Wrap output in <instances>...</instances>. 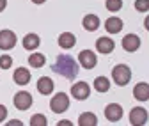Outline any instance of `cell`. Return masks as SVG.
<instances>
[{"label": "cell", "mask_w": 149, "mask_h": 126, "mask_svg": "<svg viewBox=\"0 0 149 126\" xmlns=\"http://www.w3.org/2000/svg\"><path fill=\"white\" fill-rule=\"evenodd\" d=\"M52 71L59 73L61 77H64L66 80H73L78 75V64L71 55H66V53H61L57 55V61L52 66Z\"/></svg>", "instance_id": "6da1fadb"}, {"label": "cell", "mask_w": 149, "mask_h": 126, "mask_svg": "<svg viewBox=\"0 0 149 126\" xmlns=\"http://www.w3.org/2000/svg\"><path fill=\"white\" fill-rule=\"evenodd\" d=\"M112 78L117 85H126L130 80H132V69H130L126 64H117L114 69H112Z\"/></svg>", "instance_id": "7a4b0ae2"}, {"label": "cell", "mask_w": 149, "mask_h": 126, "mask_svg": "<svg viewBox=\"0 0 149 126\" xmlns=\"http://www.w3.org/2000/svg\"><path fill=\"white\" fill-rule=\"evenodd\" d=\"M50 109L55 114H64L69 109V98H68V94L66 93H57L52 98V101H50Z\"/></svg>", "instance_id": "3957f363"}, {"label": "cell", "mask_w": 149, "mask_h": 126, "mask_svg": "<svg viewBox=\"0 0 149 126\" xmlns=\"http://www.w3.org/2000/svg\"><path fill=\"white\" fill-rule=\"evenodd\" d=\"M78 61H80V66L85 68V69H92V68L98 64L96 53L91 52V50H82V52L78 53Z\"/></svg>", "instance_id": "277c9868"}, {"label": "cell", "mask_w": 149, "mask_h": 126, "mask_svg": "<svg viewBox=\"0 0 149 126\" xmlns=\"http://www.w3.org/2000/svg\"><path fill=\"white\" fill-rule=\"evenodd\" d=\"M13 101H14V107L18 110H27V109H30V105H32V96L27 91H20V93L14 94Z\"/></svg>", "instance_id": "5b68a950"}, {"label": "cell", "mask_w": 149, "mask_h": 126, "mask_svg": "<svg viewBox=\"0 0 149 126\" xmlns=\"http://www.w3.org/2000/svg\"><path fill=\"white\" fill-rule=\"evenodd\" d=\"M130 123L133 126H144L147 123V110L142 109V107H135L130 112Z\"/></svg>", "instance_id": "8992f818"}, {"label": "cell", "mask_w": 149, "mask_h": 126, "mask_svg": "<svg viewBox=\"0 0 149 126\" xmlns=\"http://www.w3.org/2000/svg\"><path fill=\"white\" fill-rule=\"evenodd\" d=\"M16 45V34L13 30H0V50H11Z\"/></svg>", "instance_id": "52a82bcc"}, {"label": "cell", "mask_w": 149, "mask_h": 126, "mask_svg": "<svg viewBox=\"0 0 149 126\" xmlns=\"http://www.w3.org/2000/svg\"><path fill=\"white\" fill-rule=\"evenodd\" d=\"M71 94H73V98H77V100H87L89 94H91V87L85 82H77L71 87Z\"/></svg>", "instance_id": "ba28073f"}, {"label": "cell", "mask_w": 149, "mask_h": 126, "mask_svg": "<svg viewBox=\"0 0 149 126\" xmlns=\"http://www.w3.org/2000/svg\"><path fill=\"white\" fill-rule=\"evenodd\" d=\"M105 117H107L110 123H117V121L123 117V107L117 105V103L107 105V109H105Z\"/></svg>", "instance_id": "9c48e42d"}, {"label": "cell", "mask_w": 149, "mask_h": 126, "mask_svg": "<svg viewBox=\"0 0 149 126\" xmlns=\"http://www.w3.org/2000/svg\"><path fill=\"white\" fill-rule=\"evenodd\" d=\"M123 48L126 52H137L140 48V38L137 34H128L123 38Z\"/></svg>", "instance_id": "30bf717a"}, {"label": "cell", "mask_w": 149, "mask_h": 126, "mask_svg": "<svg viewBox=\"0 0 149 126\" xmlns=\"http://www.w3.org/2000/svg\"><path fill=\"white\" fill-rule=\"evenodd\" d=\"M133 96H135L139 101H147V100H149V84L139 82V84L133 87Z\"/></svg>", "instance_id": "8fae6325"}, {"label": "cell", "mask_w": 149, "mask_h": 126, "mask_svg": "<svg viewBox=\"0 0 149 126\" xmlns=\"http://www.w3.org/2000/svg\"><path fill=\"white\" fill-rule=\"evenodd\" d=\"M105 30L110 32V34H119L123 30V20L117 16H112L105 22Z\"/></svg>", "instance_id": "7c38bea8"}, {"label": "cell", "mask_w": 149, "mask_h": 126, "mask_svg": "<svg viewBox=\"0 0 149 126\" xmlns=\"http://www.w3.org/2000/svg\"><path fill=\"white\" fill-rule=\"evenodd\" d=\"M114 48H116V43L112 41L110 38H100L96 41V50L100 53H112V52H114Z\"/></svg>", "instance_id": "4fadbf2b"}, {"label": "cell", "mask_w": 149, "mask_h": 126, "mask_svg": "<svg viewBox=\"0 0 149 126\" xmlns=\"http://www.w3.org/2000/svg\"><path fill=\"white\" fill-rule=\"evenodd\" d=\"M37 91H39L41 94H52L53 91V80L48 78V77H41L39 80H37Z\"/></svg>", "instance_id": "5bb4252c"}, {"label": "cell", "mask_w": 149, "mask_h": 126, "mask_svg": "<svg viewBox=\"0 0 149 126\" xmlns=\"http://www.w3.org/2000/svg\"><path fill=\"white\" fill-rule=\"evenodd\" d=\"M84 29L85 30H89V32H94V30H98V27H100V18L96 16V14H87V16H84Z\"/></svg>", "instance_id": "9a60e30c"}, {"label": "cell", "mask_w": 149, "mask_h": 126, "mask_svg": "<svg viewBox=\"0 0 149 126\" xmlns=\"http://www.w3.org/2000/svg\"><path fill=\"white\" fill-rule=\"evenodd\" d=\"M14 82L18 85H27L30 82V73H29V69L27 68H18L14 71Z\"/></svg>", "instance_id": "2e32d148"}, {"label": "cell", "mask_w": 149, "mask_h": 126, "mask_svg": "<svg viewBox=\"0 0 149 126\" xmlns=\"http://www.w3.org/2000/svg\"><path fill=\"white\" fill-rule=\"evenodd\" d=\"M74 45H77V38H74L71 32H64V34L59 36V46L69 50V48H73Z\"/></svg>", "instance_id": "e0dca14e"}, {"label": "cell", "mask_w": 149, "mask_h": 126, "mask_svg": "<svg viewBox=\"0 0 149 126\" xmlns=\"http://www.w3.org/2000/svg\"><path fill=\"white\" fill-rule=\"evenodd\" d=\"M39 43H41V39L37 34H27L23 38V48L25 50H36L39 46Z\"/></svg>", "instance_id": "ac0fdd59"}, {"label": "cell", "mask_w": 149, "mask_h": 126, "mask_svg": "<svg viewBox=\"0 0 149 126\" xmlns=\"http://www.w3.org/2000/svg\"><path fill=\"white\" fill-rule=\"evenodd\" d=\"M78 124L80 126H96L98 124V117L92 114V112H84L78 119Z\"/></svg>", "instance_id": "d6986e66"}, {"label": "cell", "mask_w": 149, "mask_h": 126, "mask_svg": "<svg viewBox=\"0 0 149 126\" xmlns=\"http://www.w3.org/2000/svg\"><path fill=\"white\" fill-rule=\"evenodd\" d=\"M94 89H96L98 93H107L108 89H110L108 78H107V77H98V78L94 80Z\"/></svg>", "instance_id": "ffe728a7"}, {"label": "cell", "mask_w": 149, "mask_h": 126, "mask_svg": "<svg viewBox=\"0 0 149 126\" xmlns=\"http://www.w3.org/2000/svg\"><path fill=\"white\" fill-rule=\"evenodd\" d=\"M45 62H46V59H45L43 53H32V55L29 57V64L32 68H43Z\"/></svg>", "instance_id": "44dd1931"}, {"label": "cell", "mask_w": 149, "mask_h": 126, "mask_svg": "<svg viewBox=\"0 0 149 126\" xmlns=\"http://www.w3.org/2000/svg\"><path fill=\"white\" fill-rule=\"evenodd\" d=\"M105 6H107V9H108L110 13H117V11H121V7H123V0H107Z\"/></svg>", "instance_id": "7402d4cb"}, {"label": "cell", "mask_w": 149, "mask_h": 126, "mask_svg": "<svg viewBox=\"0 0 149 126\" xmlns=\"http://www.w3.org/2000/svg\"><path fill=\"white\" fill-rule=\"evenodd\" d=\"M46 124H48V121L43 114H36L30 119V126H46Z\"/></svg>", "instance_id": "603a6c76"}, {"label": "cell", "mask_w": 149, "mask_h": 126, "mask_svg": "<svg viewBox=\"0 0 149 126\" xmlns=\"http://www.w3.org/2000/svg\"><path fill=\"white\" fill-rule=\"evenodd\" d=\"M135 9H137L139 13L149 11V0H135Z\"/></svg>", "instance_id": "cb8c5ba5"}, {"label": "cell", "mask_w": 149, "mask_h": 126, "mask_svg": "<svg viewBox=\"0 0 149 126\" xmlns=\"http://www.w3.org/2000/svg\"><path fill=\"white\" fill-rule=\"evenodd\" d=\"M11 66H13V57L0 55V68H2V69H9Z\"/></svg>", "instance_id": "d4e9b609"}, {"label": "cell", "mask_w": 149, "mask_h": 126, "mask_svg": "<svg viewBox=\"0 0 149 126\" xmlns=\"http://www.w3.org/2000/svg\"><path fill=\"white\" fill-rule=\"evenodd\" d=\"M6 116H7V109H6L4 105H0V123L6 121Z\"/></svg>", "instance_id": "484cf974"}, {"label": "cell", "mask_w": 149, "mask_h": 126, "mask_svg": "<svg viewBox=\"0 0 149 126\" xmlns=\"http://www.w3.org/2000/svg\"><path fill=\"white\" fill-rule=\"evenodd\" d=\"M6 6H7V0H0V13L6 9Z\"/></svg>", "instance_id": "4316f807"}, {"label": "cell", "mask_w": 149, "mask_h": 126, "mask_svg": "<svg viewBox=\"0 0 149 126\" xmlns=\"http://www.w3.org/2000/svg\"><path fill=\"white\" fill-rule=\"evenodd\" d=\"M71 124H73L71 121H61L59 123V126H71Z\"/></svg>", "instance_id": "83f0119b"}, {"label": "cell", "mask_w": 149, "mask_h": 126, "mask_svg": "<svg viewBox=\"0 0 149 126\" xmlns=\"http://www.w3.org/2000/svg\"><path fill=\"white\" fill-rule=\"evenodd\" d=\"M144 27H146V30H149V16H146V20H144Z\"/></svg>", "instance_id": "f1b7e54d"}, {"label": "cell", "mask_w": 149, "mask_h": 126, "mask_svg": "<svg viewBox=\"0 0 149 126\" xmlns=\"http://www.w3.org/2000/svg\"><path fill=\"white\" fill-rule=\"evenodd\" d=\"M32 2H34V4H45L46 0H32Z\"/></svg>", "instance_id": "f546056e"}, {"label": "cell", "mask_w": 149, "mask_h": 126, "mask_svg": "<svg viewBox=\"0 0 149 126\" xmlns=\"http://www.w3.org/2000/svg\"><path fill=\"white\" fill-rule=\"evenodd\" d=\"M13 124H22L20 121H9V126H13Z\"/></svg>", "instance_id": "4dcf8cb0"}]
</instances>
